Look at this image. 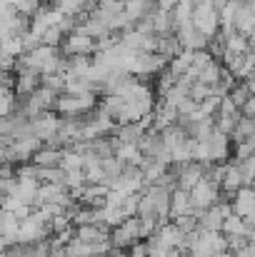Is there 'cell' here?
Listing matches in <instances>:
<instances>
[{
    "instance_id": "6da1fadb",
    "label": "cell",
    "mask_w": 255,
    "mask_h": 257,
    "mask_svg": "<svg viewBox=\"0 0 255 257\" xmlns=\"http://www.w3.org/2000/svg\"><path fill=\"white\" fill-rule=\"evenodd\" d=\"M193 25H195L203 35H208V38L213 40V38L220 33V25H223V23H220V13H218L210 3L203 0V3L195 8V13H193Z\"/></svg>"
},
{
    "instance_id": "5b68a950",
    "label": "cell",
    "mask_w": 255,
    "mask_h": 257,
    "mask_svg": "<svg viewBox=\"0 0 255 257\" xmlns=\"http://www.w3.org/2000/svg\"><path fill=\"white\" fill-rule=\"evenodd\" d=\"M223 235H228V237H235V235H243V237H248L250 235V227L245 225V220L240 217V215H228L225 217V222H223Z\"/></svg>"
},
{
    "instance_id": "3957f363",
    "label": "cell",
    "mask_w": 255,
    "mask_h": 257,
    "mask_svg": "<svg viewBox=\"0 0 255 257\" xmlns=\"http://www.w3.org/2000/svg\"><path fill=\"white\" fill-rule=\"evenodd\" d=\"M233 212L235 215H240L243 220L245 217H250L255 212V187H240L238 192H235V200H233Z\"/></svg>"
},
{
    "instance_id": "52a82bcc",
    "label": "cell",
    "mask_w": 255,
    "mask_h": 257,
    "mask_svg": "<svg viewBox=\"0 0 255 257\" xmlns=\"http://www.w3.org/2000/svg\"><path fill=\"white\" fill-rule=\"evenodd\" d=\"M228 53H233V55H248L250 53V38L243 35V33H233L228 38Z\"/></svg>"
},
{
    "instance_id": "9c48e42d",
    "label": "cell",
    "mask_w": 255,
    "mask_h": 257,
    "mask_svg": "<svg viewBox=\"0 0 255 257\" xmlns=\"http://www.w3.org/2000/svg\"><path fill=\"white\" fill-rule=\"evenodd\" d=\"M40 8H43L40 0H20L18 13H23V15H28V18H35V15L40 13Z\"/></svg>"
},
{
    "instance_id": "8fae6325",
    "label": "cell",
    "mask_w": 255,
    "mask_h": 257,
    "mask_svg": "<svg viewBox=\"0 0 255 257\" xmlns=\"http://www.w3.org/2000/svg\"><path fill=\"white\" fill-rule=\"evenodd\" d=\"M235 257H255V245H248V247H243L240 252H235Z\"/></svg>"
},
{
    "instance_id": "ba28073f",
    "label": "cell",
    "mask_w": 255,
    "mask_h": 257,
    "mask_svg": "<svg viewBox=\"0 0 255 257\" xmlns=\"http://www.w3.org/2000/svg\"><path fill=\"white\" fill-rule=\"evenodd\" d=\"M65 30L60 28V25H53L45 35H43V45H50V48H63V43H65Z\"/></svg>"
},
{
    "instance_id": "277c9868",
    "label": "cell",
    "mask_w": 255,
    "mask_h": 257,
    "mask_svg": "<svg viewBox=\"0 0 255 257\" xmlns=\"http://www.w3.org/2000/svg\"><path fill=\"white\" fill-rule=\"evenodd\" d=\"M65 153H68L65 148H45V145H43V150L35 153L33 163H35L38 168H63Z\"/></svg>"
},
{
    "instance_id": "30bf717a",
    "label": "cell",
    "mask_w": 255,
    "mask_h": 257,
    "mask_svg": "<svg viewBox=\"0 0 255 257\" xmlns=\"http://www.w3.org/2000/svg\"><path fill=\"white\" fill-rule=\"evenodd\" d=\"M178 3H180V0H158L160 10H170V13H173V10L178 8Z\"/></svg>"
},
{
    "instance_id": "7a4b0ae2",
    "label": "cell",
    "mask_w": 255,
    "mask_h": 257,
    "mask_svg": "<svg viewBox=\"0 0 255 257\" xmlns=\"http://www.w3.org/2000/svg\"><path fill=\"white\" fill-rule=\"evenodd\" d=\"M60 50L68 58H73V55H95V40L93 38H85L80 33H73V35L65 38V43H63Z\"/></svg>"
},
{
    "instance_id": "8992f818",
    "label": "cell",
    "mask_w": 255,
    "mask_h": 257,
    "mask_svg": "<svg viewBox=\"0 0 255 257\" xmlns=\"http://www.w3.org/2000/svg\"><path fill=\"white\" fill-rule=\"evenodd\" d=\"M255 28V10L248 5H240L238 10V18H235V30L243 33V35H250Z\"/></svg>"
}]
</instances>
